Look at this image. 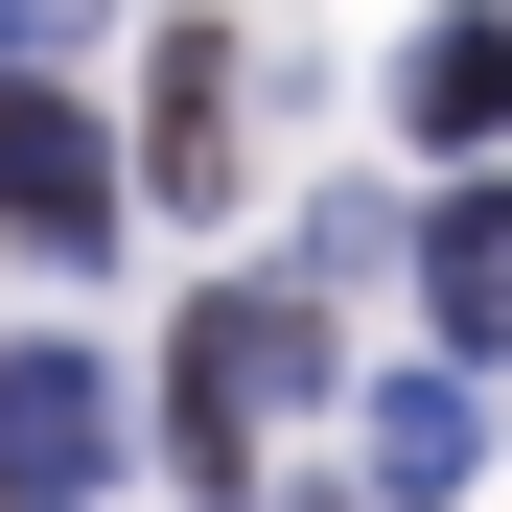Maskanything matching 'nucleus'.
I'll return each mask as SVG.
<instances>
[{
  "instance_id": "obj_1",
  "label": "nucleus",
  "mask_w": 512,
  "mask_h": 512,
  "mask_svg": "<svg viewBox=\"0 0 512 512\" xmlns=\"http://www.w3.org/2000/svg\"><path fill=\"white\" fill-rule=\"evenodd\" d=\"M303 373H326V303H303V280H233V303H187V350H163V396H187V466H233V443H256Z\"/></svg>"
},
{
  "instance_id": "obj_2",
  "label": "nucleus",
  "mask_w": 512,
  "mask_h": 512,
  "mask_svg": "<svg viewBox=\"0 0 512 512\" xmlns=\"http://www.w3.org/2000/svg\"><path fill=\"white\" fill-rule=\"evenodd\" d=\"M0 210H24L47 256H94V233H117V140L70 117V94H0Z\"/></svg>"
},
{
  "instance_id": "obj_3",
  "label": "nucleus",
  "mask_w": 512,
  "mask_h": 512,
  "mask_svg": "<svg viewBox=\"0 0 512 512\" xmlns=\"http://www.w3.org/2000/svg\"><path fill=\"white\" fill-rule=\"evenodd\" d=\"M94 466H117V419H94V373H70V350H0V489L47 512V489H94Z\"/></svg>"
},
{
  "instance_id": "obj_4",
  "label": "nucleus",
  "mask_w": 512,
  "mask_h": 512,
  "mask_svg": "<svg viewBox=\"0 0 512 512\" xmlns=\"http://www.w3.org/2000/svg\"><path fill=\"white\" fill-rule=\"evenodd\" d=\"M140 163H163V210L233 187V47H210V24H163V117H140Z\"/></svg>"
},
{
  "instance_id": "obj_5",
  "label": "nucleus",
  "mask_w": 512,
  "mask_h": 512,
  "mask_svg": "<svg viewBox=\"0 0 512 512\" xmlns=\"http://www.w3.org/2000/svg\"><path fill=\"white\" fill-rule=\"evenodd\" d=\"M396 117L443 140V163H466V140H512V24H419V70H396Z\"/></svg>"
},
{
  "instance_id": "obj_6",
  "label": "nucleus",
  "mask_w": 512,
  "mask_h": 512,
  "mask_svg": "<svg viewBox=\"0 0 512 512\" xmlns=\"http://www.w3.org/2000/svg\"><path fill=\"white\" fill-rule=\"evenodd\" d=\"M419 280H443V326L489 350V326H512V187H443V233H419Z\"/></svg>"
},
{
  "instance_id": "obj_7",
  "label": "nucleus",
  "mask_w": 512,
  "mask_h": 512,
  "mask_svg": "<svg viewBox=\"0 0 512 512\" xmlns=\"http://www.w3.org/2000/svg\"><path fill=\"white\" fill-rule=\"evenodd\" d=\"M373 466L443 489V466H466V373H396V396H373Z\"/></svg>"
},
{
  "instance_id": "obj_8",
  "label": "nucleus",
  "mask_w": 512,
  "mask_h": 512,
  "mask_svg": "<svg viewBox=\"0 0 512 512\" xmlns=\"http://www.w3.org/2000/svg\"><path fill=\"white\" fill-rule=\"evenodd\" d=\"M0 24H24V0H0Z\"/></svg>"
}]
</instances>
